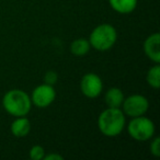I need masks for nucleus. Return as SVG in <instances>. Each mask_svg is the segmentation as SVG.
Returning <instances> with one entry per match:
<instances>
[{
	"label": "nucleus",
	"mask_w": 160,
	"mask_h": 160,
	"mask_svg": "<svg viewBox=\"0 0 160 160\" xmlns=\"http://www.w3.org/2000/svg\"><path fill=\"white\" fill-rule=\"evenodd\" d=\"M98 127L104 136H118L125 127V114L120 108H108L99 115Z\"/></svg>",
	"instance_id": "f257e3e1"
},
{
	"label": "nucleus",
	"mask_w": 160,
	"mask_h": 160,
	"mask_svg": "<svg viewBox=\"0 0 160 160\" xmlns=\"http://www.w3.org/2000/svg\"><path fill=\"white\" fill-rule=\"evenodd\" d=\"M2 107L10 115L25 116L31 111L32 101L29 94L20 89H12L6 92L2 98Z\"/></svg>",
	"instance_id": "f03ea898"
},
{
	"label": "nucleus",
	"mask_w": 160,
	"mask_h": 160,
	"mask_svg": "<svg viewBox=\"0 0 160 160\" xmlns=\"http://www.w3.org/2000/svg\"><path fill=\"white\" fill-rule=\"evenodd\" d=\"M118 40V33L113 25L103 23L92 30L90 34V46L100 52L112 48Z\"/></svg>",
	"instance_id": "7ed1b4c3"
},
{
	"label": "nucleus",
	"mask_w": 160,
	"mask_h": 160,
	"mask_svg": "<svg viewBox=\"0 0 160 160\" xmlns=\"http://www.w3.org/2000/svg\"><path fill=\"white\" fill-rule=\"evenodd\" d=\"M155 124L150 118L146 116H136L132 118L131 122L127 125V132L129 136L135 140L145 142L155 135Z\"/></svg>",
	"instance_id": "20e7f679"
},
{
	"label": "nucleus",
	"mask_w": 160,
	"mask_h": 160,
	"mask_svg": "<svg viewBox=\"0 0 160 160\" xmlns=\"http://www.w3.org/2000/svg\"><path fill=\"white\" fill-rule=\"evenodd\" d=\"M149 107L148 100L142 94H132L124 99L122 103V111L129 118L145 115Z\"/></svg>",
	"instance_id": "39448f33"
},
{
	"label": "nucleus",
	"mask_w": 160,
	"mask_h": 160,
	"mask_svg": "<svg viewBox=\"0 0 160 160\" xmlns=\"http://www.w3.org/2000/svg\"><path fill=\"white\" fill-rule=\"evenodd\" d=\"M80 90L85 97L94 99L101 94L103 90L102 79L94 72H88L80 81Z\"/></svg>",
	"instance_id": "423d86ee"
},
{
	"label": "nucleus",
	"mask_w": 160,
	"mask_h": 160,
	"mask_svg": "<svg viewBox=\"0 0 160 160\" xmlns=\"http://www.w3.org/2000/svg\"><path fill=\"white\" fill-rule=\"evenodd\" d=\"M30 98L34 105L41 108V109H44V108L49 107L55 101L56 91L53 86L43 83V85L38 86L32 91V96Z\"/></svg>",
	"instance_id": "0eeeda50"
},
{
	"label": "nucleus",
	"mask_w": 160,
	"mask_h": 160,
	"mask_svg": "<svg viewBox=\"0 0 160 160\" xmlns=\"http://www.w3.org/2000/svg\"><path fill=\"white\" fill-rule=\"evenodd\" d=\"M144 52L146 56L156 64L160 62V34L153 33L144 42Z\"/></svg>",
	"instance_id": "6e6552de"
},
{
	"label": "nucleus",
	"mask_w": 160,
	"mask_h": 160,
	"mask_svg": "<svg viewBox=\"0 0 160 160\" xmlns=\"http://www.w3.org/2000/svg\"><path fill=\"white\" fill-rule=\"evenodd\" d=\"M10 129L16 137H25L31 131V123L25 116H19L12 122Z\"/></svg>",
	"instance_id": "1a4fd4ad"
},
{
	"label": "nucleus",
	"mask_w": 160,
	"mask_h": 160,
	"mask_svg": "<svg viewBox=\"0 0 160 160\" xmlns=\"http://www.w3.org/2000/svg\"><path fill=\"white\" fill-rule=\"evenodd\" d=\"M111 8L121 14L132 13L137 7L138 0H109Z\"/></svg>",
	"instance_id": "9d476101"
},
{
	"label": "nucleus",
	"mask_w": 160,
	"mask_h": 160,
	"mask_svg": "<svg viewBox=\"0 0 160 160\" xmlns=\"http://www.w3.org/2000/svg\"><path fill=\"white\" fill-rule=\"evenodd\" d=\"M125 97L120 88H110L104 96V101L109 108H121Z\"/></svg>",
	"instance_id": "9b49d317"
},
{
	"label": "nucleus",
	"mask_w": 160,
	"mask_h": 160,
	"mask_svg": "<svg viewBox=\"0 0 160 160\" xmlns=\"http://www.w3.org/2000/svg\"><path fill=\"white\" fill-rule=\"evenodd\" d=\"M90 43L89 40L86 38H77L70 44V52L72 55L77 57H82L87 55L88 52L90 51Z\"/></svg>",
	"instance_id": "f8f14e48"
},
{
	"label": "nucleus",
	"mask_w": 160,
	"mask_h": 160,
	"mask_svg": "<svg viewBox=\"0 0 160 160\" xmlns=\"http://www.w3.org/2000/svg\"><path fill=\"white\" fill-rule=\"evenodd\" d=\"M147 83L153 89H158L160 87V66L155 65L148 70L146 76Z\"/></svg>",
	"instance_id": "ddd939ff"
},
{
	"label": "nucleus",
	"mask_w": 160,
	"mask_h": 160,
	"mask_svg": "<svg viewBox=\"0 0 160 160\" xmlns=\"http://www.w3.org/2000/svg\"><path fill=\"white\" fill-rule=\"evenodd\" d=\"M44 156H45V150L40 145H34L30 149V158L32 160H42L44 159Z\"/></svg>",
	"instance_id": "4468645a"
},
{
	"label": "nucleus",
	"mask_w": 160,
	"mask_h": 160,
	"mask_svg": "<svg viewBox=\"0 0 160 160\" xmlns=\"http://www.w3.org/2000/svg\"><path fill=\"white\" fill-rule=\"evenodd\" d=\"M58 81V75L56 71L49 70L45 73L44 76V83H47V85L54 86L56 82Z\"/></svg>",
	"instance_id": "2eb2a0df"
},
{
	"label": "nucleus",
	"mask_w": 160,
	"mask_h": 160,
	"mask_svg": "<svg viewBox=\"0 0 160 160\" xmlns=\"http://www.w3.org/2000/svg\"><path fill=\"white\" fill-rule=\"evenodd\" d=\"M150 152L155 157H160V138L156 137L150 144Z\"/></svg>",
	"instance_id": "dca6fc26"
},
{
	"label": "nucleus",
	"mask_w": 160,
	"mask_h": 160,
	"mask_svg": "<svg viewBox=\"0 0 160 160\" xmlns=\"http://www.w3.org/2000/svg\"><path fill=\"white\" fill-rule=\"evenodd\" d=\"M44 159L45 160H62L64 158L60 155H58V153H48V155L44 156Z\"/></svg>",
	"instance_id": "f3484780"
}]
</instances>
